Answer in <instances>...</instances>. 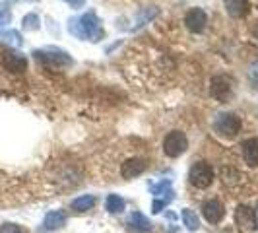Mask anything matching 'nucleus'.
Wrapping results in <instances>:
<instances>
[{
    "instance_id": "nucleus-23",
    "label": "nucleus",
    "mask_w": 258,
    "mask_h": 233,
    "mask_svg": "<svg viewBox=\"0 0 258 233\" xmlns=\"http://www.w3.org/2000/svg\"><path fill=\"white\" fill-rule=\"evenodd\" d=\"M66 2H68L72 8H82V6L86 4V0H66Z\"/></svg>"
},
{
    "instance_id": "nucleus-25",
    "label": "nucleus",
    "mask_w": 258,
    "mask_h": 233,
    "mask_svg": "<svg viewBox=\"0 0 258 233\" xmlns=\"http://www.w3.org/2000/svg\"><path fill=\"white\" fill-rule=\"evenodd\" d=\"M256 39H258V29H256Z\"/></svg>"
},
{
    "instance_id": "nucleus-6",
    "label": "nucleus",
    "mask_w": 258,
    "mask_h": 233,
    "mask_svg": "<svg viewBox=\"0 0 258 233\" xmlns=\"http://www.w3.org/2000/svg\"><path fill=\"white\" fill-rule=\"evenodd\" d=\"M210 93H212V97L216 101L225 103L233 93V80L229 76H223V74L214 76L212 82H210Z\"/></svg>"
},
{
    "instance_id": "nucleus-12",
    "label": "nucleus",
    "mask_w": 258,
    "mask_h": 233,
    "mask_svg": "<svg viewBox=\"0 0 258 233\" xmlns=\"http://www.w3.org/2000/svg\"><path fill=\"white\" fill-rule=\"evenodd\" d=\"M225 12L229 14L235 20H241L245 18L248 10H250V2L248 0H225Z\"/></svg>"
},
{
    "instance_id": "nucleus-1",
    "label": "nucleus",
    "mask_w": 258,
    "mask_h": 233,
    "mask_svg": "<svg viewBox=\"0 0 258 233\" xmlns=\"http://www.w3.org/2000/svg\"><path fill=\"white\" fill-rule=\"evenodd\" d=\"M68 31L78 39H90L91 43H97L105 37V29L93 10L80 16V18L70 20L68 22Z\"/></svg>"
},
{
    "instance_id": "nucleus-15",
    "label": "nucleus",
    "mask_w": 258,
    "mask_h": 233,
    "mask_svg": "<svg viewBox=\"0 0 258 233\" xmlns=\"http://www.w3.org/2000/svg\"><path fill=\"white\" fill-rule=\"evenodd\" d=\"M4 66L8 70H14V72H24L27 68V61L24 56H20L18 52H8L4 56Z\"/></svg>"
},
{
    "instance_id": "nucleus-11",
    "label": "nucleus",
    "mask_w": 258,
    "mask_h": 233,
    "mask_svg": "<svg viewBox=\"0 0 258 233\" xmlns=\"http://www.w3.org/2000/svg\"><path fill=\"white\" fill-rule=\"evenodd\" d=\"M241 154L248 167H258V138H246L241 144Z\"/></svg>"
},
{
    "instance_id": "nucleus-16",
    "label": "nucleus",
    "mask_w": 258,
    "mask_h": 233,
    "mask_svg": "<svg viewBox=\"0 0 258 233\" xmlns=\"http://www.w3.org/2000/svg\"><path fill=\"white\" fill-rule=\"evenodd\" d=\"M124 208H126V202H124V198L118 196V194H109V196L105 198V210H107L109 214H120Z\"/></svg>"
},
{
    "instance_id": "nucleus-26",
    "label": "nucleus",
    "mask_w": 258,
    "mask_h": 233,
    "mask_svg": "<svg viewBox=\"0 0 258 233\" xmlns=\"http://www.w3.org/2000/svg\"><path fill=\"white\" fill-rule=\"evenodd\" d=\"M120 2H126V0H120Z\"/></svg>"
},
{
    "instance_id": "nucleus-21",
    "label": "nucleus",
    "mask_w": 258,
    "mask_h": 233,
    "mask_svg": "<svg viewBox=\"0 0 258 233\" xmlns=\"http://www.w3.org/2000/svg\"><path fill=\"white\" fill-rule=\"evenodd\" d=\"M0 233H26L22 227H18V225H14V223H6V225H2L0 227Z\"/></svg>"
},
{
    "instance_id": "nucleus-14",
    "label": "nucleus",
    "mask_w": 258,
    "mask_h": 233,
    "mask_svg": "<svg viewBox=\"0 0 258 233\" xmlns=\"http://www.w3.org/2000/svg\"><path fill=\"white\" fill-rule=\"evenodd\" d=\"M64 223H66V214L62 210H52V212H49V214L45 216V221H43L45 229H49V231L60 229Z\"/></svg>"
},
{
    "instance_id": "nucleus-4",
    "label": "nucleus",
    "mask_w": 258,
    "mask_h": 233,
    "mask_svg": "<svg viewBox=\"0 0 258 233\" xmlns=\"http://www.w3.org/2000/svg\"><path fill=\"white\" fill-rule=\"evenodd\" d=\"M188 148V138L181 130H173L163 138V154L167 157H181Z\"/></svg>"
},
{
    "instance_id": "nucleus-3",
    "label": "nucleus",
    "mask_w": 258,
    "mask_h": 233,
    "mask_svg": "<svg viewBox=\"0 0 258 233\" xmlns=\"http://www.w3.org/2000/svg\"><path fill=\"white\" fill-rule=\"evenodd\" d=\"M214 177H216L214 167L210 163H206V161H196V163H192L190 171H188V183L192 187H196V189H208V187H212Z\"/></svg>"
},
{
    "instance_id": "nucleus-24",
    "label": "nucleus",
    "mask_w": 258,
    "mask_h": 233,
    "mask_svg": "<svg viewBox=\"0 0 258 233\" xmlns=\"http://www.w3.org/2000/svg\"><path fill=\"white\" fill-rule=\"evenodd\" d=\"M254 212H256V225H258V208L254 210Z\"/></svg>"
},
{
    "instance_id": "nucleus-20",
    "label": "nucleus",
    "mask_w": 258,
    "mask_h": 233,
    "mask_svg": "<svg viewBox=\"0 0 258 233\" xmlns=\"http://www.w3.org/2000/svg\"><path fill=\"white\" fill-rule=\"evenodd\" d=\"M24 27H26V29H31V31L39 29V18L35 14H27L26 18H24Z\"/></svg>"
},
{
    "instance_id": "nucleus-13",
    "label": "nucleus",
    "mask_w": 258,
    "mask_h": 233,
    "mask_svg": "<svg viewBox=\"0 0 258 233\" xmlns=\"http://www.w3.org/2000/svg\"><path fill=\"white\" fill-rule=\"evenodd\" d=\"M128 227L130 229H134V231H140V233L152 231V221L148 220L142 212H132L128 218Z\"/></svg>"
},
{
    "instance_id": "nucleus-8",
    "label": "nucleus",
    "mask_w": 258,
    "mask_h": 233,
    "mask_svg": "<svg viewBox=\"0 0 258 233\" xmlns=\"http://www.w3.org/2000/svg\"><path fill=\"white\" fill-rule=\"evenodd\" d=\"M184 26L188 27L192 33H202L206 29L208 24V14L202 8H190L188 12L184 14Z\"/></svg>"
},
{
    "instance_id": "nucleus-17",
    "label": "nucleus",
    "mask_w": 258,
    "mask_h": 233,
    "mask_svg": "<svg viewBox=\"0 0 258 233\" xmlns=\"http://www.w3.org/2000/svg\"><path fill=\"white\" fill-rule=\"evenodd\" d=\"M95 206V196L93 194H84V196H78L72 200V210L74 212H88L91 208Z\"/></svg>"
},
{
    "instance_id": "nucleus-7",
    "label": "nucleus",
    "mask_w": 258,
    "mask_h": 233,
    "mask_svg": "<svg viewBox=\"0 0 258 233\" xmlns=\"http://www.w3.org/2000/svg\"><path fill=\"white\" fill-rule=\"evenodd\" d=\"M148 167V161L142 159V157H128V159H124L122 161V165H120V177L122 179H136V177H140L144 171Z\"/></svg>"
},
{
    "instance_id": "nucleus-2",
    "label": "nucleus",
    "mask_w": 258,
    "mask_h": 233,
    "mask_svg": "<svg viewBox=\"0 0 258 233\" xmlns=\"http://www.w3.org/2000/svg\"><path fill=\"white\" fill-rule=\"evenodd\" d=\"M241 129H243V121H241V116L237 115V113H229L227 111V113H220L214 119V130L221 138L231 140V138H235L241 132Z\"/></svg>"
},
{
    "instance_id": "nucleus-19",
    "label": "nucleus",
    "mask_w": 258,
    "mask_h": 233,
    "mask_svg": "<svg viewBox=\"0 0 258 233\" xmlns=\"http://www.w3.org/2000/svg\"><path fill=\"white\" fill-rule=\"evenodd\" d=\"M182 216V223L186 225V229H190V231H196L198 227H200V220H198V216H196V212L190 210V208H184L181 212Z\"/></svg>"
},
{
    "instance_id": "nucleus-9",
    "label": "nucleus",
    "mask_w": 258,
    "mask_h": 233,
    "mask_svg": "<svg viewBox=\"0 0 258 233\" xmlns=\"http://www.w3.org/2000/svg\"><path fill=\"white\" fill-rule=\"evenodd\" d=\"M37 59H43L47 63H51L54 66H68L72 65V59L68 56V52L62 51V49H54V47H49V49H43V51H35L33 52Z\"/></svg>"
},
{
    "instance_id": "nucleus-5",
    "label": "nucleus",
    "mask_w": 258,
    "mask_h": 233,
    "mask_svg": "<svg viewBox=\"0 0 258 233\" xmlns=\"http://www.w3.org/2000/svg\"><path fill=\"white\" fill-rule=\"evenodd\" d=\"M235 225H237L239 233H254L258 229L256 212L246 204H239L235 210Z\"/></svg>"
},
{
    "instance_id": "nucleus-18",
    "label": "nucleus",
    "mask_w": 258,
    "mask_h": 233,
    "mask_svg": "<svg viewBox=\"0 0 258 233\" xmlns=\"http://www.w3.org/2000/svg\"><path fill=\"white\" fill-rule=\"evenodd\" d=\"M157 8H142L140 12H138V18H136V24L130 27L132 31L134 29H140V27H144L146 24H150L154 18H157Z\"/></svg>"
},
{
    "instance_id": "nucleus-22",
    "label": "nucleus",
    "mask_w": 258,
    "mask_h": 233,
    "mask_svg": "<svg viewBox=\"0 0 258 233\" xmlns=\"http://www.w3.org/2000/svg\"><path fill=\"white\" fill-rule=\"evenodd\" d=\"M248 78H250V82L258 88V63H254V65L248 68Z\"/></svg>"
},
{
    "instance_id": "nucleus-10",
    "label": "nucleus",
    "mask_w": 258,
    "mask_h": 233,
    "mask_svg": "<svg viewBox=\"0 0 258 233\" xmlns=\"http://www.w3.org/2000/svg\"><path fill=\"white\" fill-rule=\"evenodd\" d=\"M202 216L206 218L208 223H220L225 216V206L221 204L218 198H208L202 204Z\"/></svg>"
}]
</instances>
